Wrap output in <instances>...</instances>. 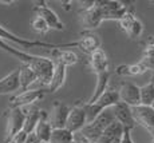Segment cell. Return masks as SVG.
<instances>
[{
	"label": "cell",
	"instance_id": "4",
	"mask_svg": "<svg viewBox=\"0 0 154 143\" xmlns=\"http://www.w3.org/2000/svg\"><path fill=\"white\" fill-rule=\"evenodd\" d=\"M26 110L24 108H8L7 111V130L2 143H10L16 134L23 131L26 124Z\"/></svg>",
	"mask_w": 154,
	"mask_h": 143
},
{
	"label": "cell",
	"instance_id": "22",
	"mask_svg": "<svg viewBox=\"0 0 154 143\" xmlns=\"http://www.w3.org/2000/svg\"><path fill=\"white\" fill-rule=\"evenodd\" d=\"M141 63L147 68L152 70L154 72V35L147 38V40L145 41L143 47V55H142Z\"/></svg>",
	"mask_w": 154,
	"mask_h": 143
},
{
	"label": "cell",
	"instance_id": "8",
	"mask_svg": "<svg viewBox=\"0 0 154 143\" xmlns=\"http://www.w3.org/2000/svg\"><path fill=\"white\" fill-rule=\"evenodd\" d=\"M34 11H35V15H39V16H42L43 19L46 20L47 24H48V27L51 29H55V31H64V28H66L64 23L59 19L58 14L48 7L47 2H36L34 5Z\"/></svg>",
	"mask_w": 154,
	"mask_h": 143
},
{
	"label": "cell",
	"instance_id": "23",
	"mask_svg": "<svg viewBox=\"0 0 154 143\" xmlns=\"http://www.w3.org/2000/svg\"><path fill=\"white\" fill-rule=\"evenodd\" d=\"M26 124H24V130L27 134H32L35 131V127H36L38 122L40 120V117H42V108L39 107H32L29 111H26Z\"/></svg>",
	"mask_w": 154,
	"mask_h": 143
},
{
	"label": "cell",
	"instance_id": "13",
	"mask_svg": "<svg viewBox=\"0 0 154 143\" xmlns=\"http://www.w3.org/2000/svg\"><path fill=\"white\" fill-rule=\"evenodd\" d=\"M70 111L71 107L69 104L60 102V100H55L52 103V114H51V119H50L52 127L54 129H66Z\"/></svg>",
	"mask_w": 154,
	"mask_h": 143
},
{
	"label": "cell",
	"instance_id": "30",
	"mask_svg": "<svg viewBox=\"0 0 154 143\" xmlns=\"http://www.w3.org/2000/svg\"><path fill=\"white\" fill-rule=\"evenodd\" d=\"M152 82L154 83V75H153V78H152Z\"/></svg>",
	"mask_w": 154,
	"mask_h": 143
},
{
	"label": "cell",
	"instance_id": "24",
	"mask_svg": "<svg viewBox=\"0 0 154 143\" xmlns=\"http://www.w3.org/2000/svg\"><path fill=\"white\" fill-rule=\"evenodd\" d=\"M50 143H75V134L67 129H54Z\"/></svg>",
	"mask_w": 154,
	"mask_h": 143
},
{
	"label": "cell",
	"instance_id": "7",
	"mask_svg": "<svg viewBox=\"0 0 154 143\" xmlns=\"http://www.w3.org/2000/svg\"><path fill=\"white\" fill-rule=\"evenodd\" d=\"M46 91L44 90H26L19 92L17 95H15L14 98H11L8 108H26L27 106L36 103L38 100L43 99Z\"/></svg>",
	"mask_w": 154,
	"mask_h": 143
},
{
	"label": "cell",
	"instance_id": "28",
	"mask_svg": "<svg viewBox=\"0 0 154 143\" xmlns=\"http://www.w3.org/2000/svg\"><path fill=\"white\" fill-rule=\"evenodd\" d=\"M121 143H134L131 138V130L130 129H125L122 138H121Z\"/></svg>",
	"mask_w": 154,
	"mask_h": 143
},
{
	"label": "cell",
	"instance_id": "17",
	"mask_svg": "<svg viewBox=\"0 0 154 143\" xmlns=\"http://www.w3.org/2000/svg\"><path fill=\"white\" fill-rule=\"evenodd\" d=\"M52 130H54V127H52L51 122H50V119H48V114H47V111L42 110V117H40V120L38 122L36 127H35L34 134L38 136L39 141L50 142Z\"/></svg>",
	"mask_w": 154,
	"mask_h": 143
},
{
	"label": "cell",
	"instance_id": "18",
	"mask_svg": "<svg viewBox=\"0 0 154 143\" xmlns=\"http://www.w3.org/2000/svg\"><path fill=\"white\" fill-rule=\"evenodd\" d=\"M52 55V60L55 63H60L66 67H70V65H74L78 63V55H76L74 51H70V50H63V48H56L51 51Z\"/></svg>",
	"mask_w": 154,
	"mask_h": 143
},
{
	"label": "cell",
	"instance_id": "11",
	"mask_svg": "<svg viewBox=\"0 0 154 143\" xmlns=\"http://www.w3.org/2000/svg\"><path fill=\"white\" fill-rule=\"evenodd\" d=\"M133 115L137 124L142 126L147 132L154 136V108L152 106H143L140 104L137 107H131Z\"/></svg>",
	"mask_w": 154,
	"mask_h": 143
},
{
	"label": "cell",
	"instance_id": "16",
	"mask_svg": "<svg viewBox=\"0 0 154 143\" xmlns=\"http://www.w3.org/2000/svg\"><path fill=\"white\" fill-rule=\"evenodd\" d=\"M19 68L14 70L4 78L0 79V96L8 95L12 92L20 90V79H19Z\"/></svg>",
	"mask_w": 154,
	"mask_h": 143
},
{
	"label": "cell",
	"instance_id": "33",
	"mask_svg": "<svg viewBox=\"0 0 154 143\" xmlns=\"http://www.w3.org/2000/svg\"><path fill=\"white\" fill-rule=\"evenodd\" d=\"M152 107H153V108H154V104H153V106H152Z\"/></svg>",
	"mask_w": 154,
	"mask_h": 143
},
{
	"label": "cell",
	"instance_id": "2",
	"mask_svg": "<svg viewBox=\"0 0 154 143\" xmlns=\"http://www.w3.org/2000/svg\"><path fill=\"white\" fill-rule=\"evenodd\" d=\"M0 39L4 41H12V43L17 44L20 50H27V48H35V47H40V48H67V47H76V41H71V43H63V44H55V43H48V41H42V40H29L26 38H20L17 35L12 34L11 31L5 29L3 26H0Z\"/></svg>",
	"mask_w": 154,
	"mask_h": 143
},
{
	"label": "cell",
	"instance_id": "29",
	"mask_svg": "<svg viewBox=\"0 0 154 143\" xmlns=\"http://www.w3.org/2000/svg\"><path fill=\"white\" fill-rule=\"evenodd\" d=\"M39 143H50V142H43V141H40Z\"/></svg>",
	"mask_w": 154,
	"mask_h": 143
},
{
	"label": "cell",
	"instance_id": "19",
	"mask_svg": "<svg viewBox=\"0 0 154 143\" xmlns=\"http://www.w3.org/2000/svg\"><path fill=\"white\" fill-rule=\"evenodd\" d=\"M66 76H67V67L60 63H55V71L54 75H52L51 83L48 86V92L54 94V92L59 91L62 87L64 86V82H66Z\"/></svg>",
	"mask_w": 154,
	"mask_h": 143
},
{
	"label": "cell",
	"instance_id": "12",
	"mask_svg": "<svg viewBox=\"0 0 154 143\" xmlns=\"http://www.w3.org/2000/svg\"><path fill=\"white\" fill-rule=\"evenodd\" d=\"M121 102L130 107H137L141 104V87L131 82H122L118 88Z\"/></svg>",
	"mask_w": 154,
	"mask_h": 143
},
{
	"label": "cell",
	"instance_id": "10",
	"mask_svg": "<svg viewBox=\"0 0 154 143\" xmlns=\"http://www.w3.org/2000/svg\"><path fill=\"white\" fill-rule=\"evenodd\" d=\"M87 114H86L85 110V103H76L75 106L71 107V111L69 115V119H67V124L66 129L70 130L71 132L76 134L79 131H82V129L87 124Z\"/></svg>",
	"mask_w": 154,
	"mask_h": 143
},
{
	"label": "cell",
	"instance_id": "3",
	"mask_svg": "<svg viewBox=\"0 0 154 143\" xmlns=\"http://www.w3.org/2000/svg\"><path fill=\"white\" fill-rule=\"evenodd\" d=\"M121 102L118 90L107 88L94 103H85V110L87 114V122H93L100 112H103L107 108H112L115 104Z\"/></svg>",
	"mask_w": 154,
	"mask_h": 143
},
{
	"label": "cell",
	"instance_id": "5",
	"mask_svg": "<svg viewBox=\"0 0 154 143\" xmlns=\"http://www.w3.org/2000/svg\"><path fill=\"white\" fill-rule=\"evenodd\" d=\"M99 5L102 10L103 22H106V20L119 22L127 14V11L133 8L131 5H127L126 3L118 2V0H99Z\"/></svg>",
	"mask_w": 154,
	"mask_h": 143
},
{
	"label": "cell",
	"instance_id": "27",
	"mask_svg": "<svg viewBox=\"0 0 154 143\" xmlns=\"http://www.w3.org/2000/svg\"><path fill=\"white\" fill-rule=\"evenodd\" d=\"M28 135H29V134H27L24 130H23V131H20L19 134H16V135L14 136V139L10 143H26V142H27Z\"/></svg>",
	"mask_w": 154,
	"mask_h": 143
},
{
	"label": "cell",
	"instance_id": "1",
	"mask_svg": "<svg viewBox=\"0 0 154 143\" xmlns=\"http://www.w3.org/2000/svg\"><path fill=\"white\" fill-rule=\"evenodd\" d=\"M88 60H90L91 68H93V71L97 75V86L93 95L86 103H94L109 88L107 86H109V80H110V63H109L107 55L102 48L91 53Z\"/></svg>",
	"mask_w": 154,
	"mask_h": 143
},
{
	"label": "cell",
	"instance_id": "6",
	"mask_svg": "<svg viewBox=\"0 0 154 143\" xmlns=\"http://www.w3.org/2000/svg\"><path fill=\"white\" fill-rule=\"evenodd\" d=\"M79 16L82 19V24L86 29H94L103 23V15L100 10L99 2H90L82 11H79Z\"/></svg>",
	"mask_w": 154,
	"mask_h": 143
},
{
	"label": "cell",
	"instance_id": "26",
	"mask_svg": "<svg viewBox=\"0 0 154 143\" xmlns=\"http://www.w3.org/2000/svg\"><path fill=\"white\" fill-rule=\"evenodd\" d=\"M31 28L39 35H46L51 29L46 20L42 16H39V15H34V17L31 19Z\"/></svg>",
	"mask_w": 154,
	"mask_h": 143
},
{
	"label": "cell",
	"instance_id": "32",
	"mask_svg": "<svg viewBox=\"0 0 154 143\" xmlns=\"http://www.w3.org/2000/svg\"><path fill=\"white\" fill-rule=\"evenodd\" d=\"M152 143H154V136H153V142H152Z\"/></svg>",
	"mask_w": 154,
	"mask_h": 143
},
{
	"label": "cell",
	"instance_id": "15",
	"mask_svg": "<svg viewBox=\"0 0 154 143\" xmlns=\"http://www.w3.org/2000/svg\"><path fill=\"white\" fill-rule=\"evenodd\" d=\"M100 46H102V40H100L99 35L94 34V32L82 34V38H79V40H76V47L81 51L88 53V55L100 50Z\"/></svg>",
	"mask_w": 154,
	"mask_h": 143
},
{
	"label": "cell",
	"instance_id": "21",
	"mask_svg": "<svg viewBox=\"0 0 154 143\" xmlns=\"http://www.w3.org/2000/svg\"><path fill=\"white\" fill-rule=\"evenodd\" d=\"M149 71L141 62L133 64H121L115 68V74L119 76H137Z\"/></svg>",
	"mask_w": 154,
	"mask_h": 143
},
{
	"label": "cell",
	"instance_id": "14",
	"mask_svg": "<svg viewBox=\"0 0 154 143\" xmlns=\"http://www.w3.org/2000/svg\"><path fill=\"white\" fill-rule=\"evenodd\" d=\"M112 112H114L115 120L118 123H121L125 129H130L133 130L135 126H137V122L134 119V115H133V110L130 106H127L126 103L119 102L118 104H115L112 107Z\"/></svg>",
	"mask_w": 154,
	"mask_h": 143
},
{
	"label": "cell",
	"instance_id": "25",
	"mask_svg": "<svg viewBox=\"0 0 154 143\" xmlns=\"http://www.w3.org/2000/svg\"><path fill=\"white\" fill-rule=\"evenodd\" d=\"M141 104L143 106H153L154 104V83L152 80L141 87Z\"/></svg>",
	"mask_w": 154,
	"mask_h": 143
},
{
	"label": "cell",
	"instance_id": "20",
	"mask_svg": "<svg viewBox=\"0 0 154 143\" xmlns=\"http://www.w3.org/2000/svg\"><path fill=\"white\" fill-rule=\"evenodd\" d=\"M19 79H20V90L26 91L29 90V86L34 84L38 80V75L35 74V71L32 70L29 65L22 64L19 67Z\"/></svg>",
	"mask_w": 154,
	"mask_h": 143
},
{
	"label": "cell",
	"instance_id": "9",
	"mask_svg": "<svg viewBox=\"0 0 154 143\" xmlns=\"http://www.w3.org/2000/svg\"><path fill=\"white\" fill-rule=\"evenodd\" d=\"M119 28L130 38V39H135V38H140L143 31V26H142L141 20L137 19L134 14V8H130L127 11V14L122 19L118 22Z\"/></svg>",
	"mask_w": 154,
	"mask_h": 143
},
{
	"label": "cell",
	"instance_id": "31",
	"mask_svg": "<svg viewBox=\"0 0 154 143\" xmlns=\"http://www.w3.org/2000/svg\"><path fill=\"white\" fill-rule=\"evenodd\" d=\"M79 143H88V142H79Z\"/></svg>",
	"mask_w": 154,
	"mask_h": 143
}]
</instances>
